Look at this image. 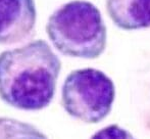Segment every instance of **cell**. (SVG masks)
Segmentation results:
<instances>
[{
	"instance_id": "obj_3",
	"label": "cell",
	"mask_w": 150,
	"mask_h": 139,
	"mask_svg": "<svg viewBox=\"0 0 150 139\" xmlns=\"http://www.w3.org/2000/svg\"><path fill=\"white\" fill-rule=\"evenodd\" d=\"M115 97L112 80L93 68L69 73L61 88V105L64 111L88 124L103 121L110 113Z\"/></svg>"
},
{
	"instance_id": "obj_4",
	"label": "cell",
	"mask_w": 150,
	"mask_h": 139,
	"mask_svg": "<svg viewBox=\"0 0 150 139\" xmlns=\"http://www.w3.org/2000/svg\"><path fill=\"white\" fill-rule=\"evenodd\" d=\"M37 10L34 0H0V45H11L35 35Z\"/></svg>"
},
{
	"instance_id": "obj_1",
	"label": "cell",
	"mask_w": 150,
	"mask_h": 139,
	"mask_svg": "<svg viewBox=\"0 0 150 139\" xmlns=\"http://www.w3.org/2000/svg\"><path fill=\"white\" fill-rule=\"evenodd\" d=\"M61 62L45 40L0 53V98L22 111H36L51 104Z\"/></svg>"
},
{
	"instance_id": "obj_6",
	"label": "cell",
	"mask_w": 150,
	"mask_h": 139,
	"mask_svg": "<svg viewBox=\"0 0 150 139\" xmlns=\"http://www.w3.org/2000/svg\"><path fill=\"white\" fill-rule=\"evenodd\" d=\"M0 139H48L36 126L12 118H0Z\"/></svg>"
},
{
	"instance_id": "obj_5",
	"label": "cell",
	"mask_w": 150,
	"mask_h": 139,
	"mask_svg": "<svg viewBox=\"0 0 150 139\" xmlns=\"http://www.w3.org/2000/svg\"><path fill=\"white\" fill-rule=\"evenodd\" d=\"M106 11L117 28H150V0H106Z\"/></svg>"
},
{
	"instance_id": "obj_7",
	"label": "cell",
	"mask_w": 150,
	"mask_h": 139,
	"mask_svg": "<svg viewBox=\"0 0 150 139\" xmlns=\"http://www.w3.org/2000/svg\"><path fill=\"white\" fill-rule=\"evenodd\" d=\"M91 139H136L128 130L120 127L119 125H109L100 129Z\"/></svg>"
},
{
	"instance_id": "obj_2",
	"label": "cell",
	"mask_w": 150,
	"mask_h": 139,
	"mask_svg": "<svg viewBox=\"0 0 150 139\" xmlns=\"http://www.w3.org/2000/svg\"><path fill=\"white\" fill-rule=\"evenodd\" d=\"M46 33L54 47L69 57L95 60L106 47V26L100 10L85 0L56 8L48 18Z\"/></svg>"
}]
</instances>
